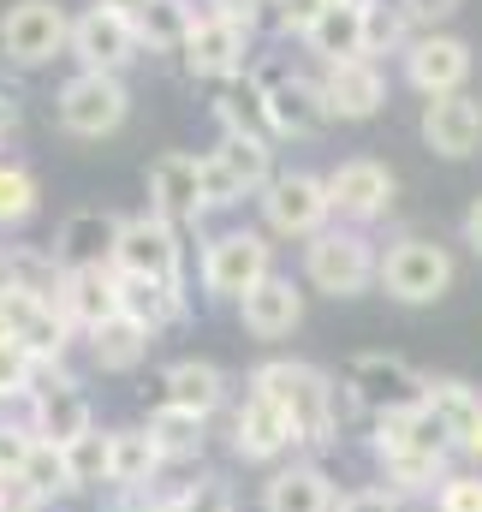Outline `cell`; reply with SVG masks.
<instances>
[{
	"label": "cell",
	"mask_w": 482,
	"mask_h": 512,
	"mask_svg": "<svg viewBox=\"0 0 482 512\" xmlns=\"http://www.w3.org/2000/svg\"><path fill=\"white\" fill-rule=\"evenodd\" d=\"M250 393H262V399H274L286 417H292V435L298 441H310V447H328L334 441V417H340V387L328 382L322 370H310V364H292V358H280V364H262L256 376H250Z\"/></svg>",
	"instance_id": "obj_1"
},
{
	"label": "cell",
	"mask_w": 482,
	"mask_h": 512,
	"mask_svg": "<svg viewBox=\"0 0 482 512\" xmlns=\"http://www.w3.org/2000/svg\"><path fill=\"white\" fill-rule=\"evenodd\" d=\"M447 447H459V441L435 423L429 405H411V411L381 417V435H375V453H381V465H387V477H393L399 489L435 483L441 465H447Z\"/></svg>",
	"instance_id": "obj_2"
},
{
	"label": "cell",
	"mask_w": 482,
	"mask_h": 512,
	"mask_svg": "<svg viewBox=\"0 0 482 512\" xmlns=\"http://www.w3.org/2000/svg\"><path fill=\"white\" fill-rule=\"evenodd\" d=\"M381 256L363 239L358 227H322L310 245H304V280L328 298H358L363 286L375 280Z\"/></svg>",
	"instance_id": "obj_3"
},
{
	"label": "cell",
	"mask_w": 482,
	"mask_h": 512,
	"mask_svg": "<svg viewBox=\"0 0 482 512\" xmlns=\"http://www.w3.org/2000/svg\"><path fill=\"white\" fill-rule=\"evenodd\" d=\"M131 114V90L114 72H72L54 96V120L66 137H114Z\"/></svg>",
	"instance_id": "obj_4"
},
{
	"label": "cell",
	"mask_w": 482,
	"mask_h": 512,
	"mask_svg": "<svg viewBox=\"0 0 482 512\" xmlns=\"http://www.w3.org/2000/svg\"><path fill=\"white\" fill-rule=\"evenodd\" d=\"M375 280H381V292L393 304H441L447 286H453V256L441 251L435 239H417L411 233V239H393L387 245Z\"/></svg>",
	"instance_id": "obj_5"
},
{
	"label": "cell",
	"mask_w": 482,
	"mask_h": 512,
	"mask_svg": "<svg viewBox=\"0 0 482 512\" xmlns=\"http://www.w3.org/2000/svg\"><path fill=\"white\" fill-rule=\"evenodd\" d=\"M114 268L125 280H161V286H185V245L179 227L161 221L155 209L120 221V245H114Z\"/></svg>",
	"instance_id": "obj_6"
},
{
	"label": "cell",
	"mask_w": 482,
	"mask_h": 512,
	"mask_svg": "<svg viewBox=\"0 0 482 512\" xmlns=\"http://www.w3.org/2000/svg\"><path fill=\"white\" fill-rule=\"evenodd\" d=\"M72 42V18L60 0H12L0 18V54L12 66H48L54 54H66Z\"/></svg>",
	"instance_id": "obj_7"
},
{
	"label": "cell",
	"mask_w": 482,
	"mask_h": 512,
	"mask_svg": "<svg viewBox=\"0 0 482 512\" xmlns=\"http://www.w3.org/2000/svg\"><path fill=\"white\" fill-rule=\"evenodd\" d=\"M334 203H328V179L316 173H274L262 191V221L280 239H316L328 227Z\"/></svg>",
	"instance_id": "obj_8"
},
{
	"label": "cell",
	"mask_w": 482,
	"mask_h": 512,
	"mask_svg": "<svg viewBox=\"0 0 482 512\" xmlns=\"http://www.w3.org/2000/svg\"><path fill=\"white\" fill-rule=\"evenodd\" d=\"M274 274V256H268V239L262 233H221V239H209L203 245V286L215 292V298H233L239 304L244 292H256L262 280Z\"/></svg>",
	"instance_id": "obj_9"
},
{
	"label": "cell",
	"mask_w": 482,
	"mask_h": 512,
	"mask_svg": "<svg viewBox=\"0 0 482 512\" xmlns=\"http://www.w3.org/2000/svg\"><path fill=\"white\" fill-rule=\"evenodd\" d=\"M66 54L78 60V72H114V78H120L125 66L143 54V42H137V24H131L125 12L90 6V12L72 18V42H66Z\"/></svg>",
	"instance_id": "obj_10"
},
{
	"label": "cell",
	"mask_w": 482,
	"mask_h": 512,
	"mask_svg": "<svg viewBox=\"0 0 482 512\" xmlns=\"http://www.w3.org/2000/svg\"><path fill=\"white\" fill-rule=\"evenodd\" d=\"M262 114H268V137H322L334 126L322 78H310V72H280L262 90Z\"/></svg>",
	"instance_id": "obj_11"
},
{
	"label": "cell",
	"mask_w": 482,
	"mask_h": 512,
	"mask_svg": "<svg viewBox=\"0 0 482 512\" xmlns=\"http://www.w3.org/2000/svg\"><path fill=\"white\" fill-rule=\"evenodd\" d=\"M179 54H185V72H191V78H209V84H239V78H250V66H256L250 30L227 24V18H209V12L197 18L191 42H185Z\"/></svg>",
	"instance_id": "obj_12"
},
{
	"label": "cell",
	"mask_w": 482,
	"mask_h": 512,
	"mask_svg": "<svg viewBox=\"0 0 482 512\" xmlns=\"http://www.w3.org/2000/svg\"><path fill=\"white\" fill-rule=\"evenodd\" d=\"M352 405L363 411H375V417H393V411H411V405H423V393L429 382L405 364V358H387V352H363L358 364H352Z\"/></svg>",
	"instance_id": "obj_13"
},
{
	"label": "cell",
	"mask_w": 482,
	"mask_h": 512,
	"mask_svg": "<svg viewBox=\"0 0 482 512\" xmlns=\"http://www.w3.org/2000/svg\"><path fill=\"white\" fill-rule=\"evenodd\" d=\"M465 78H471V42L447 36V30L411 36V48H405V84L411 90H423L435 102V96H459Z\"/></svg>",
	"instance_id": "obj_14"
},
{
	"label": "cell",
	"mask_w": 482,
	"mask_h": 512,
	"mask_svg": "<svg viewBox=\"0 0 482 512\" xmlns=\"http://www.w3.org/2000/svg\"><path fill=\"white\" fill-rule=\"evenodd\" d=\"M393 191H399V179H393L375 155H352V161H340V167L328 173V203H334V215L352 221V227L387 215V209H393Z\"/></svg>",
	"instance_id": "obj_15"
},
{
	"label": "cell",
	"mask_w": 482,
	"mask_h": 512,
	"mask_svg": "<svg viewBox=\"0 0 482 512\" xmlns=\"http://www.w3.org/2000/svg\"><path fill=\"white\" fill-rule=\"evenodd\" d=\"M0 322H6V334H12L36 364H54V358L66 352V340H72L66 310L48 304V298H30V292H0Z\"/></svg>",
	"instance_id": "obj_16"
},
{
	"label": "cell",
	"mask_w": 482,
	"mask_h": 512,
	"mask_svg": "<svg viewBox=\"0 0 482 512\" xmlns=\"http://www.w3.org/2000/svg\"><path fill=\"white\" fill-rule=\"evenodd\" d=\"M423 143H429L435 155H447V161L477 155L482 149V102L471 96V90L423 102Z\"/></svg>",
	"instance_id": "obj_17"
},
{
	"label": "cell",
	"mask_w": 482,
	"mask_h": 512,
	"mask_svg": "<svg viewBox=\"0 0 482 512\" xmlns=\"http://www.w3.org/2000/svg\"><path fill=\"white\" fill-rule=\"evenodd\" d=\"M322 96H328L334 120H375L387 108V78L375 60H334V66H322Z\"/></svg>",
	"instance_id": "obj_18"
},
{
	"label": "cell",
	"mask_w": 482,
	"mask_h": 512,
	"mask_svg": "<svg viewBox=\"0 0 482 512\" xmlns=\"http://www.w3.org/2000/svg\"><path fill=\"white\" fill-rule=\"evenodd\" d=\"M60 310L72 328H102L120 316V268L114 262H96V268H66V286H60Z\"/></svg>",
	"instance_id": "obj_19"
},
{
	"label": "cell",
	"mask_w": 482,
	"mask_h": 512,
	"mask_svg": "<svg viewBox=\"0 0 482 512\" xmlns=\"http://www.w3.org/2000/svg\"><path fill=\"white\" fill-rule=\"evenodd\" d=\"M149 209L173 227L197 221L209 203H203V173H197V155H161L149 167Z\"/></svg>",
	"instance_id": "obj_20"
},
{
	"label": "cell",
	"mask_w": 482,
	"mask_h": 512,
	"mask_svg": "<svg viewBox=\"0 0 482 512\" xmlns=\"http://www.w3.org/2000/svg\"><path fill=\"white\" fill-rule=\"evenodd\" d=\"M239 322H244V334H256V340H286L304 322V292L286 274H268L256 292L239 298Z\"/></svg>",
	"instance_id": "obj_21"
},
{
	"label": "cell",
	"mask_w": 482,
	"mask_h": 512,
	"mask_svg": "<svg viewBox=\"0 0 482 512\" xmlns=\"http://www.w3.org/2000/svg\"><path fill=\"white\" fill-rule=\"evenodd\" d=\"M114 245H120V215L78 209V215H66V227L54 239V262L60 268H96V262H114Z\"/></svg>",
	"instance_id": "obj_22"
},
{
	"label": "cell",
	"mask_w": 482,
	"mask_h": 512,
	"mask_svg": "<svg viewBox=\"0 0 482 512\" xmlns=\"http://www.w3.org/2000/svg\"><path fill=\"white\" fill-rule=\"evenodd\" d=\"M30 399H36V441L66 447V441H78V435L96 429V423H90V399L78 393V382H66V376L30 387Z\"/></svg>",
	"instance_id": "obj_23"
},
{
	"label": "cell",
	"mask_w": 482,
	"mask_h": 512,
	"mask_svg": "<svg viewBox=\"0 0 482 512\" xmlns=\"http://www.w3.org/2000/svg\"><path fill=\"white\" fill-rule=\"evenodd\" d=\"M233 441H239L244 459H280L298 435H292V417H286L274 399L250 393V399L239 405V417H233Z\"/></svg>",
	"instance_id": "obj_24"
},
{
	"label": "cell",
	"mask_w": 482,
	"mask_h": 512,
	"mask_svg": "<svg viewBox=\"0 0 482 512\" xmlns=\"http://www.w3.org/2000/svg\"><path fill=\"white\" fill-rule=\"evenodd\" d=\"M304 48H310L322 66H334V60H369V54H363V0L328 6V12L304 30Z\"/></svg>",
	"instance_id": "obj_25"
},
{
	"label": "cell",
	"mask_w": 482,
	"mask_h": 512,
	"mask_svg": "<svg viewBox=\"0 0 482 512\" xmlns=\"http://www.w3.org/2000/svg\"><path fill=\"white\" fill-rule=\"evenodd\" d=\"M197 0H149L131 24H137V42L149 48V54H179L185 42H191V30H197Z\"/></svg>",
	"instance_id": "obj_26"
},
{
	"label": "cell",
	"mask_w": 482,
	"mask_h": 512,
	"mask_svg": "<svg viewBox=\"0 0 482 512\" xmlns=\"http://www.w3.org/2000/svg\"><path fill=\"white\" fill-rule=\"evenodd\" d=\"M262 512H334V483L316 465L274 471L268 489H262Z\"/></svg>",
	"instance_id": "obj_27"
},
{
	"label": "cell",
	"mask_w": 482,
	"mask_h": 512,
	"mask_svg": "<svg viewBox=\"0 0 482 512\" xmlns=\"http://www.w3.org/2000/svg\"><path fill=\"white\" fill-rule=\"evenodd\" d=\"M167 405H179V411H191V417H209L215 405H221V393H227V376L215 370V364H197V358H179V364H167Z\"/></svg>",
	"instance_id": "obj_28"
},
{
	"label": "cell",
	"mask_w": 482,
	"mask_h": 512,
	"mask_svg": "<svg viewBox=\"0 0 482 512\" xmlns=\"http://www.w3.org/2000/svg\"><path fill=\"white\" fill-rule=\"evenodd\" d=\"M143 352H149V328L143 322H131V316H114V322H102V328H90V358H96V370H137L143 364Z\"/></svg>",
	"instance_id": "obj_29"
},
{
	"label": "cell",
	"mask_w": 482,
	"mask_h": 512,
	"mask_svg": "<svg viewBox=\"0 0 482 512\" xmlns=\"http://www.w3.org/2000/svg\"><path fill=\"white\" fill-rule=\"evenodd\" d=\"M120 310L131 322H143L149 334L185 316V286H161V280H125L120 274Z\"/></svg>",
	"instance_id": "obj_30"
},
{
	"label": "cell",
	"mask_w": 482,
	"mask_h": 512,
	"mask_svg": "<svg viewBox=\"0 0 482 512\" xmlns=\"http://www.w3.org/2000/svg\"><path fill=\"white\" fill-rule=\"evenodd\" d=\"M215 161L239 179L244 191H268V179H274V149H268V137H239V131H221V143H215Z\"/></svg>",
	"instance_id": "obj_31"
},
{
	"label": "cell",
	"mask_w": 482,
	"mask_h": 512,
	"mask_svg": "<svg viewBox=\"0 0 482 512\" xmlns=\"http://www.w3.org/2000/svg\"><path fill=\"white\" fill-rule=\"evenodd\" d=\"M423 405L435 411V423L465 447V435H471V423L482 417V393L465 382H429V393H423Z\"/></svg>",
	"instance_id": "obj_32"
},
{
	"label": "cell",
	"mask_w": 482,
	"mask_h": 512,
	"mask_svg": "<svg viewBox=\"0 0 482 512\" xmlns=\"http://www.w3.org/2000/svg\"><path fill=\"white\" fill-rule=\"evenodd\" d=\"M155 465H161V447H155V435H149V429H120V435H114L108 483H120V489H143Z\"/></svg>",
	"instance_id": "obj_33"
},
{
	"label": "cell",
	"mask_w": 482,
	"mask_h": 512,
	"mask_svg": "<svg viewBox=\"0 0 482 512\" xmlns=\"http://www.w3.org/2000/svg\"><path fill=\"white\" fill-rule=\"evenodd\" d=\"M411 18L399 12V0L387 6V0H363V54L375 60V54H405L411 48Z\"/></svg>",
	"instance_id": "obj_34"
},
{
	"label": "cell",
	"mask_w": 482,
	"mask_h": 512,
	"mask_svg": "<svg viewBox=\"0 0 482 512\" xmlns=\"http://www.w3.org/2000/svg\"><path fill=\"white\" fill-rule=\"evenodd\" d=\"M108 465H114V435H78L66 441V471H72V489H90V483H108Z\"/></svg>",
	"instance_id": "obj_35"
},
{
	"label": "cell",
	"mask_w": 482,
	"mask_h": 512,
	"mask_svg": "<svg viewBox=\"0 0 482 512\" xmlns=\"http://www.w3.org/2000/svg\"><path fill=\"white\" fill-rule=\"evenodd\" d=\"M36 203H42V185H36V173H30L24 161H6V167H0V227H18V221H30V215H36Z\"/></svg>",
	"instance_id": "obj_36"
},
{
	"label": "cell",
	"mask_w": 482,
	"mask_h": 512,
	"mask_svg": "<svg viewBox=\"0 0 482 512\" xmlns=\"http://www.w3.org/2000/svg\"><path fill=\"white\" fill-rule=\"evenodd\" d=\"M149 435H155L161 459H179V453H197V441H203V417H191V411H179V405H161V411L149 417Z\"/></svg>",
	"instance_id": "obj_37"
},
{
	"label": "cell",
	"mask_w": 482,
	"mask_h": 512,
	"mask_svg": "<svg viewBox=\"0 0 482 512\" xmlns=\"http://www.w3.org/2000/svg\"><path fill=\"white\" fill-rule=\"evenodd\" d=\"M36 501H48V495H60V489H72V471H66V447H54V441H36V453H30V465H24V477H18Z\"/></svg>",
	"instance_id": "obj_38"
},
{
	"label": "cell",
	"mask_w": 482,
	"mask_h": 512,
	"mask_svg": "<svg viewBox=\"0 0 482 512\" xmlns=\"http://www.w3.org/2000/svg\"><path fill=\"white\" fill-rule=\"evenodd\" d=\"M197 173H203V203H209V209H233L239 197H250L239 179L215 161V149H209V155H197Z\"/></svg>",
	"instance_id": "obj_39"
},
{
	"label": "cell",
	"mask_w": 482,
	"mask_h": 512,
	"mask_svg": "<svg viewBox=\"0 0 482 512\" xmlns=\"http://www.w3.org/2000/svg\"><path fill=\"white\" fill-rule=\"evenodd\" d=\"M30 453H36V429H12V423H0V483H18L24 465H30Z\"/></svg>",
	"instance_id": "obj_40"
},
{
	"label": "cell",
	"mask_w": 482,
	"mask_h": 512,
	"mask_svg": "<svg viewBox=\"0 0 482 512\" xmlns=\"http://www.w3.org/2000/svg\"><path fill=\"white\" fill-rule=\"evenodd\" d=\"M30 376H36V358H30L18 340H0V399L30 393Z\"/></svg>",
	"instance_id": "obj_41"
},
{
	"label": "cell",
	"mask_w": 482,
	"mask_h": 512,
	"mask_svg": "<svg viewBox=\"0 0 482 512\" xmlns=\"http://www.w3.org/2000/svg\"><path fill=\"white\" fill-rule=\"evenodd\" d=\"M328 6H340V0H274V6H268V18H274L286 36H298V42H304V30H310Z\"/></svg>",
	"instance_id": "obj_42"
},
{
	"label": "cell",
	"mask_w": 482,
	"mask_h": 512,
	"mask_svg": "<svg viewBox=\"0 0 482 512\" xmlns=\"http://www.w3.org/2000/svg\"><path fill=\"white\" fill-rule=\"evenodd\" d=\"M173 512H233V489H227L221 477H197V483L173 501Z\"/></svg>",
	"instance_id": "obj_43"
},
{
	"label": "cell",
	"mask_w": 482,
	"mask_h": 512,
	"mask_svg": "<svg viewBox=\"0 0 482 512\" xmlns=\"http://www.w3.org/2000/svg\"><path fill=\"white\" fill-rule=\"evenodd\" d=\"M268 6H274V0H203L209 18H227V24H239V30H256V24L268 18Z\"/></svg>",
	"instance_id": "obj_44"
},
{
	"label": "cell",
	"mask_w": 482,
	"mask_h": 512,
	"mask_svg": "<svg viewBox=\"0 0 482 512\" xmlns=\"http://www.w3.org/2000/svg\"><path fill=\"white\" fill-rule=\"evenodd\" d=\"M459 6H465V0H399V12L411 18V30H417V36H423V30H441Z\"/></svg>",
	"instance_id": "obj_45"
},
{
	"label": "cell",
	"mask_w": 482,
	"mask_h": 512,
	"mask_svg": "<svg viewBox=\"0 0 482 512\" xmlns=\"http://www.w3.org/2000/svg\"><path fill=\"white\" fill-rule=\"evenodd\" d=\"M441 512H482V477H447L441 483Z\"/></svg>",
	"instance_id": "obj_46"
},
{
	"label": "cell",
	"mask_w": 482,
	"mask_h": 512,
	"mask_svg": "<svg viewBox=\"0 0 482 512\" xmlns=\"http://www.w3.org/2000/svg\"><path fill=\"white\" fill-rule=\"evenodd\" d=\"M334 512H399V507H393L387 489H363V495H352V501H340Z\"/></svg>",
	"instance_id": "obj_47"
},
{
	"label": "cell",
	"mask_w": 482,
	"mask_h": 512,
	"mask_svg": "<svg viewBox=\"0 0 482 512\" xmlns=\"http://www.w3.org/2000/svg\"><path fill=\"white\" fill-rule=\"evenodd\" d=\"M0 512H42V501L24 483H0Z\"/></svg>",
	"instance_id": "obj_48"
},
{
	"label": "cell",
	"mask_w": 482,
	"mask_h": 512,
	"mask_svg": "<svg viewBox=\"0 0 482 512\" xmlns=\"http://www.w3.org/2000/svg\"><path fill=\"white\" fill-rule=\"evenodd\" d=\"M465 245L482 256V197L471 203V209H465Z\"/></svg>",
	"instance_id": "obj_49"
},
{
	"label": "cell",
	"mask_w": 482,
	"mask_h": 512,
	"mask_svg": "<svg viewBox=\"0 0 482 512\" xmlns=\"http://www.w3.org/2000/svg\"><path fill=\"white\" fill-rule=\"evenodd\" d=\"M90 6H108V12H125V18H137L149 0H90Z\"/></svg>",
	"instance_id": "obj_50"
},
{
	"label": "cell",
	"mask_w": 482,
	"mask_h": 512,
	"mask_svg": "<svg viewBox=\"0 0 482 512\" xmlns=\"http://www.w3.org/2000/svg\"><path fill=\"white\" fill-rule=\"evenodd\" d=\"M12 126H18V108H12V96H0V143H6Z\"/></svg>",
	"instance_id": "obj_51"
},
{
	"label": "cell",
	"mask_w": 482,
	"mask_h": 512,
	"mask_svg": "<svg viewBox=\"0 0 482 512\" xmlns=\"http://www.w3.org/2000/svg\"><path fill=\"white\" fill-rule=\"evenodd\" d=\"M465 453H477V459H482V417L471 423V435H465Z\"/></svg>",
	"instance_id": "obj_52"
}]
</instances>
